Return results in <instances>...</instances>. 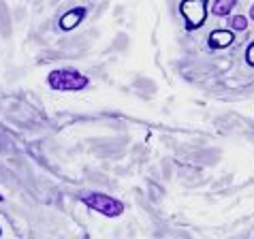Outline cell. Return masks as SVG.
Instances as JSON below:
<instances>
[{
  "instance_id": "cell-6",
  "label": "cell",
  "mask_w": 254,
  "mask_h": 239,
  "mask_svg": "<svg viewBox=\"0 0 254 239\" xmlns=\"http://www.w3.org/2000/svg\"><path fill=\"white\" fill-rule=\"evenodd\" d=\"M0 34L4 39L11 37V13L4 6V2H0Z\"/></svg>"
},
{
  "instance_id": "cell-8",
  "label": "cell",
  "mask_w": 254,
  "mask_h": 239,
  "mask_svg": "<svg viewBox=\"0 0 254 239\" xmlns=\"http://www.w3.org/2000/svg\"><path fill=\"white\" fill-rule=\"evenodd\" d=\"M229 26L233 28V30H246L248 28V17L246 15H235L229 19Z\"/></svg>"
},
{
  "instance_id": "cell-3",
  "label": "cell",
  "mask_w": 254,
  "mask_h": 239,
  "mask_svg": "<svg viewBox=\"0 0 254 239\" xmlns=\"http://www.w3.org/2000/svg\"><path fill=\"white\" fill-rule=\"evenodd\" d=\"M180 11L186 17L188 28H199L207 15V0H182Z\"/></svg>"
},
{
  "instance_id": "cell-5",
  "label": "cell",
  "mask_w": 254,
  "mask_h": 239,
  "mask_svg": "<svg viewBox=\"0 0 254 239\" xmlns=\"http://www.w3.org/2000/svg\"><path fill=\"white\" fill-rule=\"evenodd\" d=\"M233 43V32L229 30H214L209 34V47L214 49H224Z\"/></svg>"
},
{
  "instance_id": "cell-4",
  "label": "cell",
  "mask_w": 254,
  "mask_h": 239,
  "mask_svg": "<svg viewBox=\"0 0 254 239\" xmlns=\"http://www.w3.org/2000/svg\"><path fill=\"white\" fill-rule=\"evenodd\" d=\"M83 17H86V9H83V6L70 9L68 13H64V15H62V19H60V28H62L64 32L75 30V28L83 22Z\"/></svg>"
},
{
  "instance_id": "cell-11",
  "label": "cell",
  "mask_w": 254,
  "mask_h": 239,
  "mask_svg": "<svg viewBox=\"0 0 254 239\" xmlns=\"http://www.w3.org/2000/svg\"><path fill=\"white\" fill-rule=\"evenodd\" d=\"M0 201H2V196H0Z\"/></svg>"
},
{
  "instance_id": "cell-7",
  "label": "cell",
  "mask_w": 254,
  "mask_h": 239,
  "mask_svg": "<svg viewBox=\"0 0 254 239\" xmlns=\"http://www.w3.org/2000/svg\"><path fill=\"white\" fill-rule=\"evenodd\" d=\"M235 4H237V0H216V2L211 4V11H214V15L224 17V15H229V13L233 11V6Z\"/></svg>"
},
{
  "instance_id": "cell-10",
  "label": "cell",
  "mask_w": 254,
  "mask_h": 239,
  "mask_svg": "<svg viewBox=\"0 0 254 239\" xmlns=\"http://www.w3.org/2000/svg\"><path fill=\"white\" fill-rule=\"evenodd\" d=\"M250 15H252V19H254V6H252V9H250Z\"/></svg>"
},
{
  "instance_id": "cell-9",
  "label": "cell",
  "mask_w": 254,
  "mask_h": 239,
  "mask_svg": "<svg viewBox=\"0 0 254 239\" xmlns=\"http://www.w3.org/2000/svg\"><path fill=\"white\" fill-rule=\"evenodd\" d=\"M246 60H248L250 66H254V43L248 47V52H246Z\"/></svg>"
},
{
  "instance_id": "cell-1",
  "label": "cell",
  "mask_w": 254,
  "mask_h": 239,
  "mask_svg": "<svg viewBox=\"0 0 254 239\" xmlns=\"http://www.w3.org/2000/svg\"><path fill=\"white\" fill-rule=\"evenodd\" d=\"M47 83L54 90H64V92L73 90L75 92V90H83L88 86V77L77 73L75 68H56V71L49 73Z\"/></svg>"
},
{
  "instance_id": "cell-2",
  "label": "cell",
  "mask_w": 254,
  "mask_h": 239,
  "mask_svg": "<svg viewBox=\"0 0 254 239\" xmlns=\"http://www.w3.org/2000/svg\"><path fill=\"white\" fill-rule=\"evenodd\" d=\"M83 203L90 207V209H96L109 218H118L120 214L124 212V205L120 203L114 196H107V194H101V192H92V194H86L83 196Z\"/></svg>"
}]
</instances>
